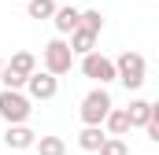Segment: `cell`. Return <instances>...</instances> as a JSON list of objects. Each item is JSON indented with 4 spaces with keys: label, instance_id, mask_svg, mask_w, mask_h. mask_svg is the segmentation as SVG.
<instances>
[{
    "label": "cell",
    "instance_id": "6da1fadb",
    "mask_svg": "<svg viewBox=\"0 0 159 155\" xmlns=\"http://www.w3.org/2000/svg\"><path fill=\"white\" fill-rule=\"evenodd\" d=\"M115 104H111V92L107 89H89L85 96H81V107H78V115L85 126H104V118H107V111H111Z\"/></svg>",
    "mask_w": 159,
    "mask_h": 155
},
{
    "label": "cell",
    "instance_id": "7a4b0ae2",
    "mask_svg": "<svg viewBox=\"0 0 159 155\" xmlns=\"http://www.w3.org/2000/svg\"><path fill=\"white\" fill-rule=\"evenodd\" d=\"M144 70H148V63H144V55L141 52H122L119 59H115V81H122L126 89H141L144 85Z\"/></svg>",
    "mask_w": 159,
    "mask_h": 155
},
{
    "label": "cell",
    "instance_id": "3957f363",
    "mask_svg": "<svg viewBox=\"0 0 159 155\" xmlns=\"http://www.w3.org/2000/svg\"><path fill=\"white\" fill-rule=\"evenodd\" d=\"M41 59H44V74H52V78L70 74V67H74V55H70V48H67V37H52L44 44Z\"/></svg>",
    "mask_w": 159,
    "mask_h": 155
},
{
    "label": "cell",
    "instance_id": "277c9868",
    "mask_svg": "<svg viewBox=\"0 0 159 155\" xmlns=\"http://www.w3.org/2000/svg\"><path fill=\"white\" fill-rule=\"evenodd\" d=\"M34 115V104L26 100V92H7V89H0V118L7 122V126H26Z\"/></svg>",
    "mask_w": 159,
    "mask_h": 155
},
{
    "label": "cell",
    "instance_id": "5b68a950",
    "mask_svg": "<svg viewBox=\"0 0 159 155\" xmlns=\"http://www.w3.org/2000/svg\"><path fill=\"white\" fill-rule=\"evenodd\" d=\"M81 74L93 78V81L104 89V85L115 81V59H107L104 52H89V55H81Z\"/></svg>",
    "mask_w": 159,
    "mask_h": 155
},
{
    "label": "cell",
    "instance_id": "8992f818",
    "mask_svg": "<svg viewBox=\"0 0 159 155\" xmlns=\"http://www.w3.org/2000/svg\"><path fill=\"white\" fill-rule=\"evenodd\" d=\"M26 100L34 104V100H52L56 92H59V78H52V74H44V70H34V74L26 78Z\"/></svg>",
    "mask_w": 159,
    "mask_h": 155
},
{
    "label": "cell",
    "instance_id": "52a82bcc",
    "mask_svg": "<svg viewBox=\"0 0 159 155\" xmlns=\"http://www.w3.org/2000/svg\"><path fill=\"white\" fill-rule=\"evenodd\" d=\"M4 144H7L11 152H26V148H34V144H37V133H34L30 126H7Z\"/></svg>",
    "mask_w": 159,
    "mask_h": 155
},
{
    "label": "cell",
    "instance_id": "ba28073f",
    "mask_svg": "<svg viewBox=\"0 0 159 155\" xmlns=\"http://www.w3.org/2000/svg\"><path fill=\"white\" fill-rule=\"evenodd\" d=\"M52 22H56L59 37H70V33H74V30L81 26V11H78V7H56Z\"/></svg>",
    "mask_w": 159,
    "mask_h": 155
},
{
    "label": "cell",
    "instance_id": "9c48e42d",
    "mask_svg": "<svg viewBox=\"0 0 159 155\" xmlns=\"http://www.w3.org/2000/svg\"><path fill=\"white\" fill-rule=\"evenodd\" d=\"M4 70H11L15 78H22V81H26V78L37 70V55H34V52H15V55H11V63H4Z\"/></svg>",
    "mask_w": 159,
    "mask_h": 155
},
{
    "label": "cell",
    "instance_id": "30bf717a",
    "mask_svg": "<svg viewBox=\"0 0 159 155\" xmlns=\"http://www.w3.org/2000/svg\"><path fill=\"white\" fill-rule=\"evenodd\" d=\"M152 100H133L129 107H126V118H129V129H144L148 126V118H152Z\"/></svg>",
    "mask_w": 159,
    "mask_h": 155
},
{
    "label": "cell",
    "instance_id": "8fae6325",
    "mask_svg": "<svg viewBox=\"0 0 159 155\" xmlns=\"http://www.w3.org/2000/svg\"><path fill=\"white\" fill-rule=\"evenodd\" d=\"M104 133H107V137H126V133H129L126 107H111V111H107V118H104Z\"/></svg>",
    "mask_w": 159,
    "mask_h": 155
},
{
    "label": "cell",
    "instance_id": "7c38bea8",
    "mask_svg": "<svg viewBox=\"0 0 159 155\" xmlns=\"http://www.w3.org/2000/svg\"><path fill=\"white\" fill-rule=\"evenodd\" d=\"M67 48H70V55H89V52H96V33H89V30H74L70 41H67Z\"/></svg>",
    "mask_w": 159,
    "mask_h": 155
},
{
    "label": "cell",
    "instance_id": "4fadbf2b",
    "mask_svg": "<svg viewBox=\"0 0 159 155\" xmlns=\"http://www.w3.org/2000/svg\"><path fill=\"white\" fill-rule=\"evenodd\" d=\"M104 140H107L104 126H85V129L78 133V148H81V152H100Z\"/></svg>",
    "mask_w": 159,
    "mask_h": 155
},
{
    "label": "cell",
    "instance_id": "5bb4252c",
    "mask_svg": "<svg viewBox=\"0 0 159 155\" xmlns=\"http://www.w3.org/2000/svg\"><path fill=\"white\" fill-rule=\"evenodd\" d=\"M37 155H67V140L63 137H37Z\"/></svg>",
    "mask_w": 159,
    "mask_h": 155
},
{
    "label": "cell",
    "instance_id": "9a60e30c",
    "mask_svg": "<svg viewBox=\"0 0 159 155\" xmlns=\"http://www.w3.org/2000/svg\"><path fill=\"white\" fill-rule=\"evenodd\" d=\"M56 7H59L56 0H26V15L30 19H52Z\"/></svg>",
    "mask_w": 159,
    "mask_h": 155
},
{
    "label": "cell",
    "instance_id": "2e32d148",
    "mask_svg": "<svg viewBox=\"0 0 159 155\" xmlns=\"http://www.w3.org/2000/svg\"><path fill=\"white\" fill-rule=\"evenodd\" d=\"M81 30H89V33L100 37V30H104V15H100L96 7H85V11H81Z\"/></svg>",
    "mask_w": 159,
    "mask_h": 155
},
{
    "label": "cell",
    "instance_id": "e0dca14e",
    "mask_svg": "<svg viewBox=\"0 0 159 155\" xmlns=\"http://www.w3.org/2000/svg\"><path fill=\"white\" fill-rule=\"evenodd\" d=\"M100 155H129V144H126L122 137H107V140L100 144Z\"/></svg>",
    "mask_w": 159,
    "mask_h": 155
},
{
    "label": "cell",
    "instance_id": "ac0fdd59",
    "mask_svg": "<svg viewBox=\"0 0 159 155\" xmlns=\"http://www.w3.org/2000/svg\"><path fill=\"white\" fill-rule=\"evenodd\" d=\"M0 70H4V59H0Z\"/></svg>",
    "mask_w": 159,
    "mask_h": 155
}]
</instances>
